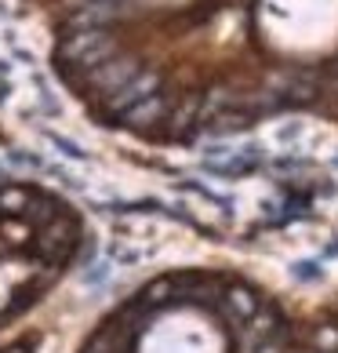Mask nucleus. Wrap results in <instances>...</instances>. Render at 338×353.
<instances>
[{"label":"nucleus","mask_w":338,"mask_h":353,"mask_svg":"<svg viewBox=\"0 0 338 353\" xmlns=\"http://www.w3.org/2000/svg\"><path fill=\"white\" fill-rule=\"evenodd\" d=\"M81 353H288V324L251 284L167 273L116 306Z\"/></svg>","instance_id":"1"},{"label":"nucleus","mask_w":338,"mask_h":353,"mask_svg":"<svg viewBox=\"0 0 338 353\" xmlns=\"http://www.w3.org/2000/svg\"><path fill=\"white\" fill-rule=\"evenodd\" d=\"M331 168H338V157H331Z\"/></svg>","instance_id":"4"},{"label":"nucleus","mask_w":338,"mask_h":353,"mask_svg":"<svg viewBox=\"0 0 338 353\" xmlns=\"http://www.w3.org/2000/svg\"><path fill=\"white\" fill-rule=\"evenodd\" d=\"M47 146L55 150L59 157H66V161H76V164H84V161H87V153H84L81 146H76L73 139H62V135H47Z\"/></svg>","instance_id":"2"},{"label":"nucleus","mask_w":338,"mask_h":353,"mask_svg":"<svg viewBox=\"0 0 338 353\" xmlns=\"http://www.w3.org/2000/svg\"><path fill=\"white\" fill-rule=\"evenodd\" d=\"M36 350V339H15V343L0 346V353H33Z\"/></svg>","instance_id":"3"}]
</instances>
